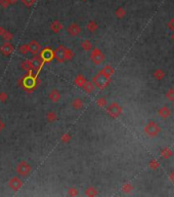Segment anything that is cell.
<instances>
[{
	"label": "cell",
	"instance_id": "1",
	"mask_svg": "<svg viewBox=\"0 0 174 197\" xmlns=\"http://www.w3.org/2000/svg\"><path fill=\"white\" fill-rule=\"evenodd\" d=\"M16 171H17V175H20V177H22V178L28 177L32 171L31 164H30L29 162L25 161V160H22V161H20L17 164Z\"/></svg>",
	"mask_w": 174,
	"mask_h": 197
},
{
	"label": "cell",
	"instance_id": "2",
	"mask_svg": "<svg viewBox=\"0 0 174 197\" xmlns=\"http://www.w3.org/2000/svg\"><path fill=\"white\" fill-rule=\"evenodd\" d=\"M143 131H145V134L146 135H149V137L151 138H155L157 137V135H159L162 129L158 123H156L154 121H149V123H146Z\"/></svg>",
	"mask_w": 174,
	"mask_h": 197
},
{
	"label": "cell",
	"instance_id": "3",
	"mask_svg": "<svg viewBox=\"0 0 174 197\" xmlns=\"http://www.w3.org/2000/svg\"><path fill=\"white\" fill-rule=\"evenodd\" d=\"M110 81H111V78H109V77H106V75H103L102 73H99L97 75H95L93 77L92 79V82L93 84L95 85V87L99 88V89H103L106 88V86L109 85Z\"/></svg>",
	"mask_w": 174,
	"mask_h": 197
},
{
	"label": "cell",
	"instance_id": "4",
	"mask_svg": "<svg viewBox=\"0 0 174 197\" xmlns=\"http://www.w3.org/2000/svg\"><path fill=\"white\" fill-rule=\"evenodd\" d=\"M91 62L94 65H102L105 62V54H102V51L99 48H92L90 50V55H89Z\"/></svg>",
	"mask_w": 174,
	"mask_h": 197
},
{
	"label": "cell",
	"instance_id": "5",
	"mask_svg": "<svg viewBox=\"0 0 174 197\" xmlns=\"http://www.w3.org/2000/svg\"><path fill=\"white\" fill-rule=\"evenodd\" d=\"M122 112H123L122 107L118 103H116V102H113V103H111L106 107V113L111 117H113V118H117V117L121 115Z\"/></svg>",
	"mask_w": 174,
	"mask_h": 197
},
{
	"label": "cell",
	"instance_id": "6",
	"mask_svg": "<svg viewBox=\"0 0 174 197\" xmlns=\"http://www.w3.org/2000/svg\"><path fill=\"white\" fill-rule=\"evenodd\" d=\"M66 50H67V47H65L64 45H60L59 47L53 51V57L59 63L66 62Z\"/></svg>",
	"mask_w": 174,
	"mask_h": 197
},
{
	"label": "cell",
	"instance_id": "7",
	"mask_svg": "<svg viewBox=\"0 0 174 197\" xmlns=\"http://www.w3.org/2000/svg\"><path fill=\"white\" fill-rule=\"evenodd\" d=\"M23 185H24V182L20 177H13L8 181V187L14 191L20 190L21 188L23 187Z\"/></svg>",
	"mask_w": 174,
	"mask_h": 197
},
{
	"label": "cell",
	"instance_id": "8",
	"mask_svg": "<svg viewBox=\"0 0 174 197\" xmlns=\"http://www.w3.org/2000/svg\"><path fill=\"white\" fill-rule=\"evenodd\" d=\"M67 32H68V35L71 37H77L80 35L81 33V28L78 24L72 23L71 25H69L68 29H67Z\"/></svg>",
	"mask_w": 174,
	"mask_h": 197
},
{
	"label": "cell",
	"instance_id": "9",
	"mask_svg": "<svg viewBox=\"0 0 174 197\" xmlns=\"http://www.w3.org/2000/svg\"><path fill=\"white\" fill-rule=\"evenodd\" d=\"M14 45L10 43V41L4 42L3 44L1 45V47H0V51H1L5 57L10 55L14 52Z\"/></svg>",
	"mask_w": 174,
	"mask_h": 197
},
{
	"label": "cell",
	"instance_id": "10",
	"mask_svg": "<svg viewBox=\"0 0 174 197\" xmlns=\"http://www.w3.org/2000/svg\"><path fill=\"white\" fill-rule=\"evenodd\" d=\"M28 47H29V52H31L33 55L38 54L41 50V46L40 44L36 41V40H32L28 43Z\"/></svg>",
	"mask_w": 174,
	"mask_h": 197
},
{
	"label": "cell",
	"instance_id": "11",
	"mask_svg": "<svg viewBox=\"0 0 174 197\" xmlns=\"http://www.w3.org/2000/svg\"><path fill=\"white\" fill-rule=\"evenodd\" d=\"M48 98L52 103H59L62 100V94H60V90H57V89H52V90H50L49 94H48Z\"/></svg>",
	"mask_w": 174,
	"mask_h": 197
},
{
	"label": "cell",
	"instance_id": "12",
	"mask_svg": "<svg viewBox=\"0 0 174 197\" xmlns=\"http://www.w3.org/2000/svg\"><path fill=\"white\" fill-rule=\"evenodd\" d=\"M30 64H31L32 69H36V68H39L42 66V58L40 57H38L37 54H35L32 58H30Z\"/></svg>",
	"mask_w": 174,
	"mask_h": 197
},
{
	"label": "cell",
	"instance_id": "13",
	"mask_svg": "<svg viewBox=\"0 0 174 197\" xmlns=\"http://www.w3.org/2000/svg\"><path fill=\"white\" fill-rule=\"evenodd\" d=\"M40 58H42V61H44V62H50L54 58L53 57V52L51 51L50 49L45 48L44 50L41 52Z\"/></svg>",
	"mask_w": 174,
	"mask_h": 197
},
{
	"label": "cell",
	"instance_id": "14",
	"mask_svg": "<svg viewBox=\"0 0 174 197\" xmlns=\"http://www.w3.org/2000/svg\"><path fill=\"white\" fill-rule=\"evenodd\" d=\"M158 114H159V116L162 117L163 119H167L168 117L171 116V110L168 107L164 106V107H162V108L159 109Z\"/></svg>",
	"mask_w": 174,
	"mask_h": 197
},
{
	"label": "cell",
	"instance_id": "15",
	"mask_svg": "<svg viewBox=\"0 0 174 197\" xmlns=\"http://www.w3.org/2000/svg\"><path fill=\"white\" fill-rule=\"evenodd\" d=\"M63 24L60 23V21H53L52 23L50 24V30L52 31L53 33H60V31L63 30Z\"/></svg>",
	"mask_w": 174,
	"mask_h": 197
},
{
	"label": "cell",
	"instance_id": "16",
	"mask_svg": "<svg viewBox=\"0 0 174 197\" xmlns=\"http://www.w3.org/2000/svg\"><path fill=\"white\" fill-rule=\"evenodd\" d=\"M72 107L74 110H81L84 107V102L81 98H75L72 102Z\"/></svg>",
	"mask_w": 174,
	"mask_h": 197
},
{
	"label": "cell",
	"instance_id": "17",
	"mask_svg": "<svg viewBox=\"0 0 174 197\" xmlns=\"http://www.w3.org/2000/svg\"><path fill=\"white\" fill-rule=\"evenodd\" d=\"M82 88L84 89V91L86 92V94H92V92L95 90V85L93 84L92 81H87L86 80V82L83 84Z\"/></svg>",
	"mask_w": 174,
	"mask_h": 197
},
{
	"label": "cell",
	"instance_id": "18",
	"mask_svg": "<svg viewBox=\"0 0 174 197\" xmlns=\"http://www.w3.org/2000/svg\"><path fill=\"white\" fill-rule=\"evenodd\" d=\"M100 73H102L103 75H106V77H109V78H111L112 75L114 74V68L112 66H110V65H106L100 71Z\"/></svg>",
	"mask_w": 174,
	"mask_h": 197
},
{
	"label": "cell",
	"instance_id": "19",
	"mask_svg": "<svg viewBox=\"0 0 174 197\" xmlns=\"http://www.w3.org/2000/svg\"><path fill=\"white\" fill-rule=\"evenodd\" d=\"M86 82V78L83 76V75H81V74H79V75L76 76V78H75V85L76 86H78V87H80L82 88V86H83L84 83Z\"/></svg>",
	"mask_w": 174,
	"mask_h": 197
},
{
	"label": "cell",
	"instance_id": "20",
	"mask_svg": "<svg viewBox=\"0 0 174 197\" xmlns=\"http://www.w3.org/2000/svg\"><path fill=\"white\" fill-rule=\"evenodd\" d=\"M81 47L85 51H90L91 49L93 48V46H92V43H91L90 40L85 39V40H83V41L81 42Z\"/></svg>",
	"mask_w": 174,
	"mask_h": 197
},
{
	"label": "cell",
	"instance_id": "21",
	"mask_svg": "<svg viewBox=\"0 0 174 197\" xmlns=\"http://www.w3.org/2000/svg\"><path fill=\"white\" fill-rule=\"evenodd\" d=\"M97 194H99V192H97L96 188H94V187H92V186L87 187L86 189H85V195L88 196V197L97 196Z\"/></svg>",
	"mask_w": 174,
	"mask_h": 197
},
{
	"label": "cell",
	"instance_id": "22",
	"mask_svg": "<svg viewBox=\"0 0 174 197\" xmlns=\"http://www.w3.org/2000/svg\"><path fill=\"white\" fill-rule=\"evenodd\" d=\"M165 72L162 69H157V70H155L154 71V73H153V76H154V78L155 79H157V80H163L164 79V77H165Z\"/></svg>",
	"mask_w": 174,
	"mask_h": 197
},
{
	"label": "cell",
	"instance_id": "23",
	"mask_svg": "<svg viewBox=\"0 0 174 197\" xmlns=\"http://www.w3.org/2000/svg\"><path fill=\"white\" fill-rule=\"evenodd\" d=\"M97 29H99V25H97L94 21H90L89 23L87 24V30L91 33L96 32Z\"/></svg>",
	"mask_w": 174,
	"mask_h": 197
},
{
	"label": "cell",
	"instance_id": "24",
	"mask_svg": "<svg viewBox=\"0 0 174 197\" xmlns=\"http://www.w3.org/2000/svg\"><path fill=\"white\" fill-rule=\"evenodd\" d=\"M161 155L165 159L170 158V157L172 156V151H171L169 148H164V149L161 151Z\"/></svg>",
	"mask_w": 174,
	"mask_h": 197
},
{
	"label": "cell",
	"instance_id": "25",
	"mask_svg": "<svg viewBox=\"0 0 174 197\" xmlns=\"http://www.w3.org/2000/svg\"><path fill=\"white\" fill-rule=\"evenodd\" d=\"M115 14L118 18H123L125 17V14H126V11H125V9L123 7H118L116 9Z\"/></svg>",
	"mask_w": 174,
	"mask_h": 197
},
{
	"label": "cell",
	"instance_id": "26",
	"mask_svg": "<svg viewBox=\"0 0 174 197\" xmlns=\"http://www.w3.org/2000/svg\"><path fill=\"white\" fill-rule=\"evenodd\" d=\"M57 119V115L56 112H53V111H50V112L47 113V120L49 122H53L56 121V120Z\"/></svg>",
	"mask_w": 174,
	"mask_h": 197
},
{
	"label": "cell",
	"instance_id": "27",
	"mask_svg": "<svg viewBox=\"0 0 174 197\" xmlns=\"http://www.w3.org/2000/svg\"><path fill=\"white\" fill-rule=\"evenodd\" d=\"M166 98H167L169 101H171V102L174 101V89H173V88L168 89L167 92H166Z\"/></svg>",
	"mask_w": 174,
	"mask_h": 197
},
{
	"label": "cell",
	"instance_id": "28",
	"mask_svg": "<svg viewBox=\"0 0 174 197\" xmlns=\"http://www.w3.org/2000/svg\"><path fill=\"white\" fill-rule=\"evenodd\" d=\"M68 194L70 196H77L79 194V191L76 187H71L68 189Z\"/></svg>",
	"mask_w": 174,
	"mask_h": 197
},
{
	"label": "cell",
	"instance_id": "29",
	"mask_svg": "<svg viewBox=\"0 0 174 197\" xmlns=\"http://www.w3.org/2000/svg\"><path fill=\"white\" fill-rule=\"evenodd\" d=\"M71 140H72V137H71V135H70L69 132H65V134L62 135V142H63V143H69Z\"/></svg>",
	"mask_w": 174,
	"mask_h": 197
},
{
	"label": "cell",
	"instance_id": "30",
	"mask_svg": "<svg viewBox=\"0 0 174 197\" xmlns=\"http://www.w3.org/2000/svg\"><path fill=\"white\" fill-rule=\"evenodd\" d=\"M96 105L99 107L105 108V107H106V100L105 98H99V100L96 101Z\"/></svg>",
	"mask_w": 174,
	"mask_h": 197
},
{
	"label": "cell",
	"instance_id": "31",
	"mask_svg": "<svg viewBox=\"0 0 174 197\" xmlns=\"http://www.w3.org/2000/svg\"><path fill=\"white\" fill-rule=\"evenodd\" d=\"M2 38H3L5 41H11V40L14 39V34L10 33V32H8V31H6L4 35L2 36Z\"/></svg>",
	"mask_w": 174,
	"mask_h": 197
},
{
	"label": "cell",
	"instance_id": "32",
	"mask_svg": "<svg viewBox=\"0 0 174 197\" xmlns=\"http://www.w3.org/2000/svg\"><path fill=\"white\" fill-rule=\"evenodd\" d=\"M132 189H133L132 185L129 184V183H126L123 187H122V190H123V192H125V193H129V192H131V191H132Z\"/></svg>",
	"mask_w": 174,
	"mask_h": 197
},
{
	"label": "cell",
	"instance_id": "33",
	"mask_svg": "<svg viewBox=\"0 0 174 197\" xmlns=\"http://www.w3.org/2000/svg\"><path fill=\"white\" fill-rule=\"evenodd\" d=\"M74 58V52H73L70 48H67L66 50V61H71Z\"/></svg>",
	"mask_w": 174,
	"mask_h": 197
},
{
	"label": "cell",
	"instance_id": "34",
	"mask_svg": "<svg viewBox=\"0 0 174 197\" xmlns=\"http://www.w3.org/2000/svg\"><path fill=\"white\" fill-rule=\"evenodd\" d=\"M21 1H22L23 4L27 6V7H31V6L35 4L36 0H21Z\"/></svg>",
	"mask_w": 174,
	"mask_h": 197
},
{
	"label": "cell",
	"instance_id": "35",
	"mask_svg": "<svg viewBox=\"0 0 174 197\" xmlns=\"http://www.w3.org/2000/svg\"><path fill=\"white\" fill-rule=\"evenodd\" d=\"M20 51L21 54H27L29 52V47H28V44H23L20 46Z\"/></svg>",
	"mask_w": 174,
	"mask_h": 197
},
{
	"label": "cell",
	"instance_id": "36",
	"mask_svg": "<svg viewBox=\"0 0 174 197\" xmlns=\"http://www.w3.org/2000/svg\"><path fill=\"white\" fill-rule=\"evenodd\" d=\"M8 100V94L5 91H1L0 92V102L2 103H5Z\"/></svg>",
	"mask_w": 174,
	"mask_h": 197
},
{
	"label": "cell",
	"instance_id": "37",
	"mask_svg": "<svg viewBox=\"0 0 174 197\" xmlns=\"http://www.w3.org/2000/svg\"><path fill=\"white\" fill-rule=\"evenodd\" d=\"M0 6L3 8H7L10 6V2L8 0H0Z\"/></svg>",
	"mask_w": 174,
	"mask_h": 197
},
{
	"label": "cell",
	"instance_id": "38",
	"mask_svg": "<svg viewBox=\"0 0 174 197\" xmlns=\"http://www.w3.org/2000/svg\"><path fill=\"white\" fill-rule=\"evenodd\" d=\"M25 85H27L28 87H32V86L34 85V80L31 78H27L25 81Z\"/></svg>",
	"mask_w": 174,
	"mask_h": 197
},
{
	"label": "cell",
	"instance_id": "39",
	"mask_svg": "<svg viewBox=\"0 0 174 197\" xmlns=\"http://www.w3.org/2000/svg\"><path fill=\"white\" fill-rule=\"evenodd\" d=\"M23 68H24V70H29V69H32L31 64H30V61L24 62V63H23Z\"/></svg>",
	"mask_w": 174,
	"mask_h": 197
},
{
	"label": "cell",
	"instance_id": "40",
	"mask_svg": "<svg viewBox=\"0 0 174 197\" xmlns=\"http://www.w3.org/2000/svg\"><path fill=\"white\" fill-rule=\"evenodd\" d=\"M149 166H151V168H153V169H156L159 166V163L156 161V160H153V161L149 163Z\"/></svg>",
	"mask_w": 174,
	"mask_h": 197
},
{
	"label": "cell",
	"instance_id": "41",
	"mask_svg": "<svg viewBox=\"0 0 174 197\" xmlns=\"http://www.w3.org/2000/svg\"><path fill=\"white\" fill-rule=\"evenodd\" d=\"M168 26H169V29L170 30H172L173 32H174V18L169 22V24H168Z\"/></svg>",
	"mask_w": 174,
	"mask_h": 197
},
{
	"label": "cell",
	"instance_id": "42",
	"mask_svg": "<svg viewBox=\"0 0 174 197\" xmlns=\"http://www.w3.org/2000/svg\"><path fill=\"white\" fill-rule=\"evenodd\" d=\"M6 32V29L3 27V26H0V37H2Z\"/></svg>",
	"mask_w": 174,
	"mask_h": 197
},
{
	"label": "cell",
	"instance_id": "43",
	"mask_svg": "<svg viewBox=\"0 0 174 197\" xmlns=\"http://www.w3.org/2000/svg\"><path fill=\"white\" fill-rule=\"evenodd\" d=\"M4 128H5V123H4V121H2V120L0 119V132L3 131Z\"/></svg>",
	"mask_w": 174,
	"mask_h": 197
},
{
	"label": "cell",
	"instance_id": "44",
	"mask_svg": "<svg viewBox=\"0 0 174 197\" xmlns=\"http://www.w3.org/2000/svg\"><path fill=\"white\" fill-rule=\"evenodd\" d=\"M169 178H170V180L172 181L173 183H174V171L170 172V175H169Z\"/></svg>",
	"mask_w": 174,
	"mask_h": 197
},
{
	"label": "cell",
	"instance_id": "45",
	"mask_svg": "<svg viewBox=\"0 0 174 197\" xmlns=\"http://www.w3.org/2000/svg\"><path fill=\"white\" fill-rule=\"evenodd\" d=\"M8 2H10V5H14L17 2V0H8Z\"/></svg>",
	"mask_w": 174,
	"mask_h": 197
},
{
	"label": "cell",
	"instance_id": "46",
	"mask_svg": "<svg viewBox=\"0 0 174 197\" xmlns=\"http://www.w3.org/2000/svg\"><path fill=\"white\" fill-rule=\"evenodd\" d=\"M172 41L174 42V32H173V34H172Z\"/></svg>",
	"mask_w": 174,
	"mask_h": 197
},
{
	"label": "cell",
	"instance_id": "47",
	"mask_svg": "<svg viewBox=\"0 0 174 197\" xmlns=\"http://www.w3.org/2000/svg\"><path fill=\"white\" fill-rule=\"evenodd\" d=\"M81 1H87V0H81Z\"/></svg>",
	"mask_w": 174,
	"mask_h": 197
}]
</instances>
